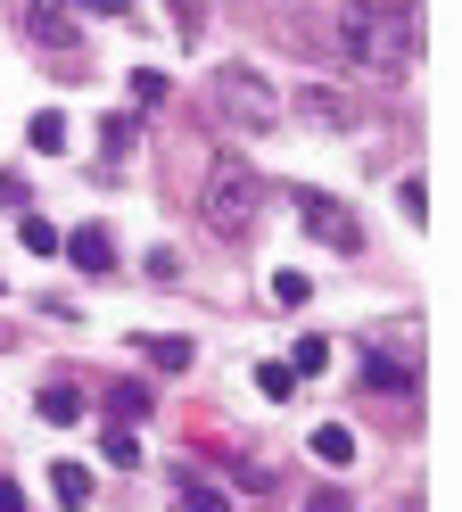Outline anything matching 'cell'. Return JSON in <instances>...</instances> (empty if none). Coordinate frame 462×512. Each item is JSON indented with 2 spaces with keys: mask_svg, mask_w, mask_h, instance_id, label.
Returning <instances> with one entry per match:
<instances>
[{
  "mask_svg": "<svg viewBox=\"0 0 462 512\" xmlns=\"http://www.w3.org/2000/svg\"><path fill=\"white\" fill-rule=\"evenodd\" d=\"M330 42H339L363 75L405 83L421 67V0H355V9H339Z\"/></svg>",
  "mask_w": 462,
  "mask_h": 512,
  "instance_id": "obj_1",
  "label": "cell"
},
{
  "mask_svg": "<svg viewBox=\"0 0 462 512\" xmlns=\"http://www.w3.org/2000/svg\"><path fill=\"white\" fill-rule=\"evenodd\" d=\"M207 108H215V124H223V133L264 141V133L281 124V83L264 75V67H223V75L207 83Z\"/></svg>",
  "mask_w": 462,
  "mask_h": 512,
  "instance_id": "obj_2",
  "label": "cell"
},
{
  "mask_svg": "<svg viewBox=\"0 0 462 512\" xmlns=\"http://www.w3.org/2000/svg\"><path fill=\"white\" fill-rule=\"evenodd\" d=\"M256 207H264V174L248 166V157H215V166H207V190H198L207 232H215V240H248Z\"/></svg>",
  "mask_w": 462,
  "mask_h": 512,
  "instance_id": "obj_3",
  "label": "cell"
},
{
  "mask_svg": "<svg viewBox=\"0 0 462 512\" xmlns=\"http://www.w3.org/2000/svg\"><path fill=\"white\" fill-rule=\"evenodd\" d=\"M297 223H306L322 248H339V256H355V248H363V223H355L339 199H322V190H297Z\"/></svg>",
  "mask_w": 462,
  "mask_h": 512,
  "instance_id": "obj_4",
  "label": "cell"
},
{
  "mask_svg": "<svg viewBox=\"0 0 462 512\" xmlns=\"http://www.w3.org/2000/svg\"><path fill=\"white\" fill-rule=\"evenodd\" d=\"M297 116L322 124V133H347V124H355V100H347V91H330V83H306V91H297Z\"/></svg>",
  "mask_w": 462,
  "mask_h": 512,
  "instance_id": "obj_5",
  "label": "cell"
},
{
  "mask_svg": "<svg viewBox=\"0 0 462 512\" xmlns=\"http://www.w3.org/2000/svg\"><path fill=\"white\" fill-rule=\"evenodd\" d=\"M25 34L42 42V50H75V42H83V25L66 17V0H33V17H25Z\"/></svg>",
  "mask_w": 462,
  "mask_h": 512,
  "instance_id": "obj_6",
  "label": "cell"
},
{
  "mask_svg": "<svg viewBox=\"0 0 462 512\" xmlns=\"http://www.w3.org/2000/svg\"><path fill=\"white\" fill-rule=\"evenodd\" d=\"M58 248H66V256H75V265H83V273H108V265H116V240H108V232H99V223H83V232H75V240H58Z\"/></svg>",
  "mask_w": 462,
  "mask_h": 512,
  "instance_id": "obj_7",
  "label": "cell"
},
{
  "mask_svg": "<svg viewBox=\"0 0 462 512\" xmlns=\"http://www.w3.org/2000/svg\"><path fill=\"white\" fill-rule=\"evenodd\" d=\"M42 422H50V430L83 422V389H75V380H42Z\"/></svg>",
  "mask_w": 462,
  "mask_h": 512,
  "instance_id": "obj_8",
  "label": "cell"
},
{
  "mask_svg": "<svg viewBox=\"0 0 462 512\" xmlns=\"http://www.w3.org/2000/svg\"><path fill=\"white\" fill-rule=\"evenodd\" d=\"M50 488H58V504H66V512H83L99 479H91V463H58V471H50Z\"/></svg>",
  "mask_w": 462,
  "mask_h": 512,
  "instance_id": "obj_9",
  "label": "cell"
},
{
  "mask_svg": "<svg viewBox=\"0 0 462 512\" xmlns=\"http://www.w3.org/2000/svg\"><path fill=\"white\" fill-rule=\"evenodd\" d=\"M174 512H231V496L215 488V479H198V471H182V504Z\"/></svg>",
  "mask_w": 462,
  "mask_h": 512,
  "instance_id": "obj_10",
  "label": "cell"
},
{
  "mask_svg": "<svg viewBox=\"0 0 462 512\" xmlns=\"http://www.w3.org/2000/svg\"><path fill=\"white\" fill-rule=\"evenodd\" d=\"M363 380H372V389H413L421 372H413L405 356H380V347H372V364H363Z\"/></svg>",
  "mask_w": 462,
  "mask_h": 512,
  "instance_id": "obj_11",
  "label": "cell"
},
{
  "mask_svg": "<svg viewBox=\"0 0 462 512\" xmlns=\"http://www.w3.org/2000/svg\"><path fill=\"white\" fill-rule=\"evenodd\" d=\"M141 413H149V389H141V380H124V389L108 397V422H116V430H132Z\"/></svg>",
  "mask_w": 462,
  "mask_h": 512,
  "instance_id": "obj_12",
  "label": "cell"
},
{
  "mask_svg": "<svg viewBox=\"0 0 462 512\" xmlns=\"http://www.w3.org/2000/svg\"><path fill=\"white\" fill-rule=\"evenodd\" d=\"M141 347H149V364H157V372H190V356H198L190 339H141Z\"/></svg>",
  "mask_w": 462,
  "mask_h": 512,
  "instance_id": "obj_13",
  "label": "cell"
},
{
  "mask_svg": "<svg viewBox=\"0 0 462 512\" xmlns=\"http://www.w3.org/2000/svg\"><path fill=\"white\" fill-rule=\"evenodd\" d=\"M314 455H322V463H347V455H355V430L322 422V430H314Z\"/></svg>",
  "mask_w": 462,
  "mask_h": 512,
  "instance_id": "obj_14",
  "label": "cell"
},
{
  "mask_svg": "<svg viewBox=\"0 0 462 512\" xmlns=\"http://www.w3.org/2000/svg\"><path fill=\"white\" fill-rule=\"evenodd\" d=\"M289 372H306V380L330 372V339H297V347H289Z\"/></svg>",
  "mask_w": 462,
  "mask_h": 512,
  "instance_id": "obj_15",
  "label": "cell"
},
{
  "mask_svg": "<svg viewBox=\"0 0 462 512\" xmlns=\"http://www.w3.org/2000/svg\"><path fill=\"white\" fill-rule=\"evenodd\" d=\"M25 141L42 149V157H50V149H66V116H58V108H42V116H33V133H25Z\"/></svg>",
  "mask_w": 462,
  "mask_h": 512,
  "instance_id": "obj_16",
  "label": "cell"
},
{
  "mask_svg": "<svg viewBox=\"0 0 462 512\" xmlns=\"http://www.w3.org/2000/svg\"><path fill=\"white\" fill-rule=\"evenodd\" d=\"M17 240H25L33 256H58V223H42V215H25V223H17Z\"/></svg>",
  "mask_w": 462,
  "mask_h": 512,
  "instance_id": "obj_17",
  "label": "cell"
},
{
  "mask_svg": "<svg viewBox=\"0 0 462 512\" xmlns=\"http://www.w3.org/2000/svg\"><path fill=\"white\" fill-rule=\"evenodd\" d=\"M99 141H108V157H132V141H141V124H132V116H108V124H99Z\"/></svg>",
  "mask_w": 462,
  "mask_h": 512,
  "instance_id": "obj_18",
  "label": "cell"
},
{
  "mask_svg": "<svg viewBox=\"0 0 462 512\" xmlns=\"http://www.w3.org/2000/svg\"><path fill=\"white\" fill-rule=\"evenodd\" d=\"M165 9H174V34H182V42L207 34V9H198V0H165Z\"/></svg>",
  "mask_w": 462,
  "mask_h": 512,
  "instance_id": "obj_19",
  "label": "cell"
},
{
  "mask_svg": "<svg viewBox=\"0 0 462 512\" xmlns=\"http://www.w3.org/2000/svg\"><path fill=\"white\" fill-rule=\"evenodd\" d=\"M306 298H314L306 273H273V306H306Z\"/></svg>",
  "mask_w": 462,
  "mask_h": 512,
  "instance_id": "obj_20",
  "label": "cell"
},
{
  "mask_svg": "<svg viewBox=\"0 0 462 512\" xmlns=\"http://www.w3.org/2000/svg\"><path fill=\"white\" fill-rule=\"evenodd\" d=\"M396 207H405L413 223H429V190H421V174H405V182H396Z\"/></svg>",
  "mask_w": 462,
  "mask_h": 512,
  "instance_id": "obj_21",
  "label": "cell"
},
{
  "mask_svg": "<svg viewBox=\"0 0 462 512\" xmlns=\"http://www.w3.org/2000/svg\"><path fill=\"white\" fill-rule=\"evenodd\" d=\"M256 389H264V397H289L297 372H289V364H256Z\"/></svg>",
  "mask_w": 462,
  "mask_h": 512,
  "instance_id": "obj_22",
  "label": "cell"
},
{
  "mask_svg": "<svg viewBox=\"0 0 462 512\" xmlns=\"http://www.w3.org/2000/svg\"><path fill=\"white\" fill-rule=\"evenodd\" d=\"M132 100L157 108V100H165V75H157V67H132Z\"/></svg>",
  "mask_w": 462,
  "mask_h": 512,
  "instance_id": "obj_23",
  "label": "cell"
},
{
  "mask_svg": "<svg viewBox=\"0 0 462 512\" xmlns=\"http://www.w3.org/2000/svg\"><path fill=\"white\" fill-rule=\"evenodd\" d=\"M108 463H116V471H132V463H141V446H132V430H116V422H108Z\"/></svg>",
  "mask_w": 462,
  "mask_h": 512,
  "instance_id": "obj_24",
  "label": "cell"
},
{
  "mask_svg": "<svg viewBox=\"0 0 462 512\" xmlns=\"http://www.w3.org/2000/svg\"><path fill=\"white\" fill-rule=\"evenodd\" d=\"M306 512H355V504H347V488H314V496H306Z\"/></svg>",
  "mask_w": 462,
  "mask_h": 512,
  "instance_id": "obj_25",
  "label": "cell"
},
{
  "mask_svg": "<svg viewBox=\"0 0 462 512\" xmlns=\"http://www.w3.org/2000/svg\"><path fill=\"white\" fill-rule=\"evenodd\" d=\"M91 17H132V0H83Z\"/></svg>",
  "mask_w": 462,
  "mask_h": 512,
  "instance_id": "obj_26",
  "label": "cell"
},
{
  "mask_svg": "<svg viewBox=\"0 0 462 512\" xmlns=\"http://www.w3.org/2000/svg\"><path fill=\"white\" fill-rule=\"evenodd\" d=\"M0 512H25V488H17V479H0Z\"/></svg>",
  "mask_w": 462,
  "mask_h": 512,
  "instance_id": "obj_27",
  "label": "cell"
}]
</instances>
